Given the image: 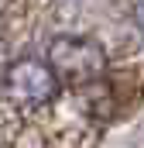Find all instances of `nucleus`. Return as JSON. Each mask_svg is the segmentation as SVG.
Masks as SVG:
<instances>
[{
	"instance_id": "nucleus-2",
	"label": "nucleus",
	"mask_w": 144,
	"mask_h": 148,
	"mask_svg": "<svg viewBox=\"0 0 144 148\" xmlns=\"http://www.w3.org/2000/svg\"><path fill=\"white\" fill-rule=\"evenodd\" d=\"M58 93V79L41 59H14L0 73V100L14 114H35L48 107Z\"/></svg>"
},
{
	"instance_id": "nucleus-3",
	"label": "nucleus",
	"mask_w": 144,
	"mask_h": 148,
	"mask_svg": "<svg viewBox=\"0 0 144 148\" xmlns=\"http://www.w3.org/2000/svg\"><path fill=\"white\" fill-rule=\"evenodd\" d=\"M134 24H137V31H141V38H144V0L134 3Z\"/></svg>"
},
{
	"instance_id": "nucleus-1",
	"label": "nucleus",
	"mask_w": 144,
	"mask_h": 148,
	"mask_svg": "<svg viewBox=\"0 0 144 148\" xmlns=\"http://www.w3.org/2000/svg\"><path fill=\"white\" fill-rule=\"evenodd\" d=\"M45 62L52 66L58 83L86 90V86L100 83L107 73V48L96 38H86V35H58L52 38Z\"/></svg>"
}]
</instances>
